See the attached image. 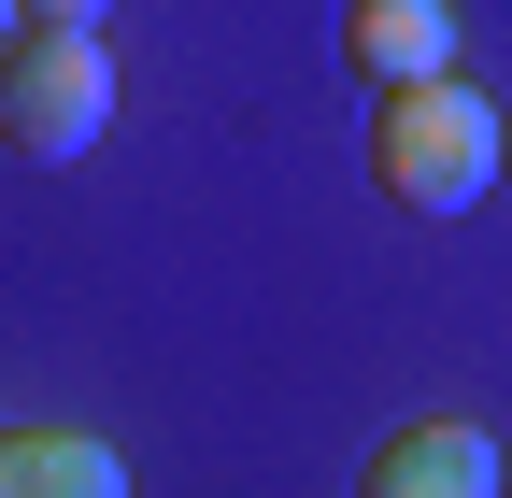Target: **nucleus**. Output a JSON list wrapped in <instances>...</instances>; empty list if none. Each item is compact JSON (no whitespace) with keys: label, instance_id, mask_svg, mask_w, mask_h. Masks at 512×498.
I'll use <instances>...</instances> for the list:
<instances>
[{"label":"nucleus","instance_id":"obj_1","mask_svg":"<svg viewBox=\"0 0 512 498\" xmlns=\"http://www.w3.org/2000/svg\"><path fill=\"white\" fill-rule=\"evenodd\" d=\"M498 157H512V129H498V100L470 72H427V86H384L370 100V185L399 214H484Z\"/></svg>","mask_w":512,"mask_h":498},{"label":"nucleus","instance_id":"obj_2","mask_svg":"<svg viewBox=\"0 0 512 498\" xmlns=\"http://www.w3.org/2000/svg\"><path fill=\"white\" fill-rule=\"evenodd\" d=\"M100 129H114L100 29H15V43H0V157H15V171H72Z\"/></svg>","mask_w":512,"mask_h":498},{"label":"nucleus","instance_id":"obj_3","mask_svg":"<svg viewBox=\"0 0 512 498\" xmlns=\"http://www.w3.org/2000/svg\"><path fill=\"white\" fill-rule=\"evenodd\" d=\"M370 498H498V427L484 413H413L370 442Z\"/></svg>","mask_w":512,"mask_h":498},{"label":"nucleus","instance_id":"obj_4","mask_svg":"<svg viewBox=\"0 0 512 498\" xmlns=\"http://www.w3.org/2000/svg\"><path fill=\"white\" fill-rule=\"evenodd\" d=\"M342 72H356L370 100L456 72V0H342Z\"/></svg>","mask_w":512,"mask_h":498},{"label":"nucleus","instance_id":"obj_5","mask_svg":"<svg viewBox=\"0 0 512 498\" xmlns=\"http://www.w3.org/2000/svg\"><path fill=\"white\" fill-rule=\"evenodd\" d=\"M0 498H128V456L100 427H0Z\"/></svg>","mask_w":512,"mask_h":498},{"label":"nucleus","instance_id":"obj_6","mask_svg":"<svg viewBox=\"0 0 512 498\" xmlns=\"http://www.w3.org/2000/svg\"><path fill=\"white\" fill-rule=\"evenodd\" d=\"M114 0H29V29H100Z\"/></svg>","mask_w":512,"mask_h":498},{"label":"nucleus","instance_id":"obj_7","mask_svg":"<svg viewBox=\"0 0 512 498\" xmlns=\"http://www.w3.org/2000/svg\"><path fill=\"white\" fill-rule=\"evenodd\" d=\"M15 29H29V0H0V43H15Z\"/></svg>","mask_w":512,"mask_h":498}]
</instances>
